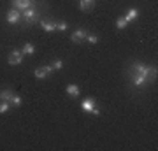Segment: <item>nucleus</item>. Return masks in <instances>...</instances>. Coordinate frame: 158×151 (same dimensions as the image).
<instances>
[{
    "label": "nucleus",
    "instance_id": "ddd939ff",
    "mask_svg": "<svg viewBox=\"0 0 158 151\" xmlns=\"http://www.w3.org/2000/svg\"><path fill=\"white\" fill-rule=\"evenodd\" d=\"M21 53L25 56H32L35 53V46L32 44V42H27V44L23 46V49H21Z\"/></svg>",
    "mask_w": 158,
    "mask_h": 151
},
{
    "label": "nucleus",
    "instance_id": "7ed1b4c3",
    "mask_svg": "<svg viewBox=\"0 0 158 151\" xmlns=\"http://www.w3.org/2000/svg\"><path fill=\"white\" fill-rule=\"evenodd\" d=\"M81 109H83L85 112L93 114V116H100V114H102L100 109L97 107V100L93 99V97H88V99H85V100L81 102Z\"/></svg>",
    "mask_w": 158,
    "mask_h": 151
},
{
    "label": "nucleus",
    "instance_id": "6ab92c4d",
    "mask_svg": "<svg viewBox=\"0 0 158 151\" xmlns=\"http://www.w3.org/2000/svg\"><path fill=\"white\" fill-rule=\"evenodd\" d=\"M51 67L55 69V70H62V69H63V62H62V60H55V62L51 63Z\"/></svg>",
    "mask_w": 158,
    "mask_h": 151
},
{
    "label": "nucleus",
    "instance_id": "6e6552de",
    "mask_svg": "<svg viewBox=\"0 0 158 151\" xmlns=\"http://www.w3.org/2000/svg\"><path fill=\"white\" fill-rule=\"evenodd\" d=\"M65 91H67V95H70L72 99H77V97L81 95V88H79L77 84H67Z\"/></svg>",
    "mask_w": 158,
    "mask_h": 151
},
{
    "label": "nucleus",
    "instance_id": "f8f14e48",
    "mask_svg": "<svg viewBox=\"0 0 158 151\" xmlns=\"http://www.w3.org/2000/svg\"><path fill=\"white\" fill-rule=\"evenodd\" d=\"M137 16H139V11H137L135 7H132V9H128V11H127V14H125V19H127V21H134V19H137Z\"/></svg>",
    "mask_w": 158,
    "mask_h": 151
},
{
    "label": "nucleus",
    "instance_id": "a211bd4d",
    "mask_svg": "<svg viewBox=\"0 0 158 151\" xmlns=\"http://www.w3.org/2000/svg\"><path fill=\"white\" fill-rule=\"evenodd\" d=\"M21 104H23L21 97H18V95H12V99H11V106H16V107H19Z\"/></svg>",
    "mask_w": 158,
    "mask_h": 151
},
{
    "label": "nucleus",
    "instance_id": "2eb2a0df",
    "mask_svg": "<svg viewBox=\"0 0 158 151\" xmlns=\"http://www.w3.org/2000/svg\"><path fill=\"white\" fill-rule=\"evenodd\" d=\"M127 25H128V21L125 19V16H121V18H118V19H116V28H118V30H125V28H127Z\"/></svg>",
    "mask_w": 158,
    "mask_h": 151
},
{
    "label": "nucleus",
    "instance_id": "aec40b11",
    "mask_svg": "<svg viewBox=\"0 0 158 151\" xmlns=\"http://www.w3.org/2000/svg\"><path fill=\"white\" fill-rule=\"evenodd\" d=\"M55 25H56V30H60V32H65V30L69 28L65 21H58V23H55Z\"/></svg>",
    "mask_w": 158,
    "mask_h": 151
},
{
    "label": "nucleus",
    "instance_id": "dca6fc26",
    "mask_svg": "<svg viewBox=\"0 0 158 151\" xmlns=\"http://www.w3.org/2000/svg\"><path fill=\"white\" fill-rule=\"evenodd\" d=\"M11 109V102H6V100H0V114H6L7 111Z\"/></svg>",
    "mask_w": 158,
    "mask_h": 151
},
{
    "label": "nucleus",
    "instance_id": "f257e3e1",
    "mask_svg": "<svg viewBox=\"0 0 158 151\" xmlns=\"http://www.w3.org/2000/svg\"><path fill=\"white\" fill-rule=\"evenodd\" d=\"M127 74H128V79L132 86L137 90H142L149 86L153 81H156V67L153 65H146V63H141V62H132L128 69H127Z\"/></svg>",
    "mask_w": 158,
    "mask_h": 151
},
{
    "label": "nucleus",
    "instance_id": "1a4fd4ad",
    "mask_svg": "<svg viewBox=\"0 0 158 151\" xmlns=\"http://www.w3.org/2000/svg\"><path fill=\"white\" fill-rule=\"evenodd\" d=\"M40 28L44 30V32H48V34H51V32H55L56 30V25L53 21H48V19H40Z\"/></svg>",
    "mask_w": 158,
    "mask_h": 151
},
{
    "label": "nucleus",
    "instance_id": "f03ea898",
    "mask_svg": "<svg viewBox=\"0 0 158 151\" xmlns=\"http://www.w3.org/2000/svg\"><path fill=\"white\" fill-rule=\"evenodd\" d=\"M39 7H40V2H37V4H34L32 7H28V9H25L21 12V21L27 27H32V25L40 21V9Z\"/></svg>",
    "mask_w": 158,
    "mask_h": 151
},
{
    "label": "nucleus",
    "instance_id": "423d86ee",
    "mask_svg": "<svg viewBox=\"0 0 158 151\" xmlns=\"http://www.w3.org/2000/svg\"><path fill=\"white\" fill-rule=\"evenodd\" d=\"M86 35H88V30H85V28H77V30H74L72 32L70 40H72L74 44H81V42H85Z\"/></svg>",
    "mask_w": 158,
    "mask_h": 151
},
{
    "label": "nucleus",
    "instance_id": "9d476101",
    "mask_svg": "<svg viewBox=\"0 0 158 151\" xmlns=\"http://www.w3.org/2000/svg\"><path fill=\"white\" fill-rule=\"evenodd\" d=\"M95 7V0H79V9L81 11H90Z\"/></svg>",
    "mask_w": 158,
    "mask_h": 151
},
{
    "label": "nucleus",
    "instance_id": "39448f33",
    "mask_svg": "<svg viewBox=\"0 0 158 151\" xmlns=\"http://www.w3.org/2000/svg\"><path fill=\"white\" fill-rule=\"evenodd\" d=\"M11 2H12V9H18L19 12H23L25 9L37 4V0H11Z\"/></svg>",
    "mask_w": 158,
    "mask_h": 151
},
{
    "label": "nucleus",
    "instance_id": "20e7f679",
    "mask_svg": "<svg viewBox=\"0 0 158 151\" xmlns=\"http://www.w3.org/2000/svg\"><path fill=\"white\" fill-rule=\"evenodd\" d=\"M23 60H25V55H23L21 51H18V49L11 51L9 56H7V63H9V65H21Z\"/></svg>",
    "mask_w": 158,
    "mask_h": 151
},
{
    "label": "nucleus",
    "instance_id": "4468645a",
    "mask_svg": "<svg viewBox=\"0 0 158 151\" xmlns=\"http://www.w3.org/2000/svg\"><path fill=\"white\" fill-rule=\"evenodd\" d=\"M12 90H9V88H6V90H0V100H6V102H11V99H12Z\"/></svg>",
    "mask_w": 158,
    "mask_h": 151
},
{
    "label": "nucleus",
    "instance_id": "0eeeda50",
    "mask_svg": "<svg viewBox=\"0 0 158 151\" xmlns=\"http://www.w3.org/2000/svg\"><path fill=\"white\" fill-rule=\"evenodd\" d=\"M6 21L9 25H18V23L21 21V12L18 11V9H9L6 14Z\"/></svg>",
    "mask_w": 158,
    "mask_h": 151
},
{
    "label": "nucleus",
    "instance_id": "f3484780",
    "mask_svg": "<svg viewBox=\"0 0 158 151\" xmlns=\"http://www.w3.org/2000/svg\"><path fill=\"white\" fill-rule=\"evenodd\" d=\"M86 42H88V44H91V46H93V44H97V42H98V35H95V34H88V35H86Z\"/></svg>",
    "mask_w": 158,
    "mask_h": 151
},
{
    "label": "nucleus",
    "instance_id": "9b49d317",
    "mask_svg": "<svg viewBox=\"0 0 158 151\" xmlns=\"http://www.w3.org/2000/svg\"><path fill=\"white\" fill-rule=\"evenodd\" d=\"M34 76L37 79H46V78H49V74H48V70H46V67H37L34 70Z\"/></svg>",
    "mask_w": 158,
    "mask_h": 151
}]
</instances>
